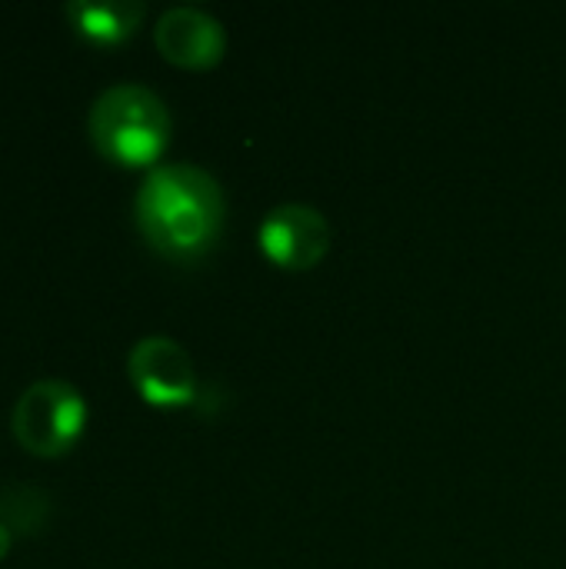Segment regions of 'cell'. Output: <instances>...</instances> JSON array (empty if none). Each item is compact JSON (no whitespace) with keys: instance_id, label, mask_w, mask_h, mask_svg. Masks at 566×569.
I'll use <instances>...</instances> for the list:
<instances>
[{"instance_id":"9c48e42d","label":"cell","mask_w":566,"mask_h":569,"mask_svg":"<svg viewBox=\"0 0 566 569\" xmlns=\"http://www.w3.org/2000/svg\"><path fill=\"white\" fill-rule=\"evenodd\" d=\"M10 537H13V533H10V530H7V527L0 523V557H3L7 550H10Z\"/></svg>"},{"instance_id":"3957f363","label":"cell","mask_w":566,"mask_h":569,"mask_svg":"<svg viewBox=\"0 0 566 569\" xmlns=\"http://www.w3.org/2000/svg\"><path fill=\"white\" fill-rule=\"evenodd\" d=\"M87 423V403L80 390L60 377L33 380L10 410L13 440L33 457L67 453Z\"/></svg>"},{"instance_id":"8992f818","label":"cell","mask_w":566,"mask_h":569,"mask_svg":"<svg viewBox=\"0 0 566 569\" xmlns=\"http://www.w3.org/2000/svg\"><path fill=\"white\" fill-rule=\"evenodd\" d=\"M153 43L163 53V60L183 70H210L227 53V30L214 13L180 3L157 17Z\"/></svg>"},{"instance_id":"5b68a950","label":"cell","mask_w":566,"mask_h":569,"mask_svg":"<svg viewBox=\"0 0 566 569\" xmlns=\"http://www.w3.org/2000/svg\"><path fill=\"white\" fill-rule=\"evenodd\" d=\"M257 243L274 267L304 273L327 257L330 223L310 203H280L260 220Z\"/></svg>"},{"instance_id":"277c9868","label":"cell","mask_w":566,"mask_h":569,"mask_svg":"<svg viewBox=\"0 0 566 569\" xmlns=\"http://www.w3.org/2000/svg\"><path fill=\"white\" fill-rule=\"evenodd\" d=\"M127 373L137 393L160 410L190 407L197 400V370L190 353L163 333L140 337L127 353Z\"/></svg>"},{"instance_id":"ba28073f","label":"cell","mask_w":566,"mask_h":569,"mask_svg":"<svg viewBox=\"0 0 566 569\" xmlns=\"http://www.w3.org/2000/svg\"><path fill=\"white\" fill-rule=\"evenodd\" d=\"M50 520V493L27 483H7L0 487V523L10 533L33 537Z\"/></svg>"},{"instance_id":"7a4b0ae2","label":"cell","mask_w":566,"mask_h":569,"mask_svg":"<svg viewBox=\"0 0 566 569\" xmlns=\"http://www.w3.org/2000/svg\"><path fill=\"white\" fill-rule=\"evenodd\" d=\"M87 133L103 160L117 167H150L167 150L173 120L150 87L113 83L93 97Z\"/></svg>"},{"instance_id":"6da1fadb","label":"cell","mask_w":566,"mask_h":569,"mask_svg":"<svg viewBox=\"0 0 566 569\" xmlns=\"http://www.w3.org/2000/svg\"><path fill=\"white\" fill-rule=\"evenodd\" d=\"M133 217L143 240L173 263H193L214 250L227 223V197L197 163H157L143 177Z\"/></svg>"},{"instance_id":"52a82bcc","label":"cell","mask_w":566,"mask_h":569,"mask_svg":"<svg viewBox=\"0 0 566 569\" xmlns=\"http://www.w3.org/2000/svg\"><path fill=\"white\" fill-rule=\"evenodd\" d=\"M63 13L80 37L103 43V47H113V43H123L137 33L147 7L140 0H110V3L70 0V3H63Z\"/></svg>"}]
</instances>
